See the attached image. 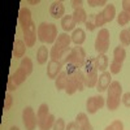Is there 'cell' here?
Instances as JSON below:
<instances>
[{"mask_svg": "<svg viewBox=\"0 0 130 130\" xmlns=\"http://www.w3.org/2000/svg\"><path fill=\"white\" fill-rule=\"evenodd\" d=\"M18 22L21 26L24 34V42L26 47H34L35 42H37V30L38 27L35 26L34 21L31 18V12L29 8H21L20 13H18Z\"/></svg>", "mask_w": 130, "mask_h": 130, "instance_id": "cell-1", "label": "cell"}, {"mask_svg": "<svg viewBox=\"0 0 130 130\" xmlns=\"http://www.w3.org/2000/svg\"><path fill=\"white\" fill-rule=\"evenodd\" d=\"M86 59H87L86 57V52L82 47H79V46L73 47L70 50V52L62 60V64L65 67V72L68 73V75L79 70L81 68H83V65L86 62Z\"/></svg>", "mask_w": 130, "mask_h": 130, "instance_id": "cell-2", "label": "cell"}, {"mask_svg": "<svg viewBox=\"0 0 130 130\" xmlns=\"http://www.w3.org/2000/svg\"><path fill=\"white\" fill-rule=\"evenodd\" d=\"M70 43H72V37L68 32H61L59 34L56 42L53 43V47L50 51V59L56 60V61H62L65 56L70 52Z\"/></svg>", "mask_w": 130, "mask_h": 130, "instance_id": "cell-3", "label": "cell"}, {"mask_svg": "<svg viewBox=\"0 0 130 130\" xmlns=\"http://www.w3.org/2000/svg\"><path fill=\"white\" fill-rule=\"evenodd\" d=\"M122 99V86L118 81H112L109 87L107 90V100L105 105L109 111H116L120 107Z\"/></svg>", "mask_w": 130, "mask_h": 130, "instance_id": "cell-4", "label": "cell"}, {"mask_svg": "<svg viewBox=\"0 0 130 130\" xmlns=\"http://www.w3.org/2000/svg\"><path fill=\"white\" fill-rule=\"evenodd\" d=\"M38 39L44 43V44H53L56 42L59 34H57V27L55 24H48V22H42L38 25Z\"/></svg>", "mask_w": 130, "mask_h": 130, "instance_id": "cell-5", "label": "cell"}, {"mask_svg": "<svg viewBox=\"0 0 130 130\" xmlns=\"http://www.w3.org/2000/svg\"><path fill=\"white\" fill-rule=\"evenodd\" d=\"M83 87H85V73L82 69L68 75V82L65 86V92L68 95H73L75 91H83L85 90Z\"/></svg>", "mask_w": 130, "mask_h": 130, "instance_id": "cell-6", "label": "cell"}, {"mask_svg": "<svg viewBox=\"0 0 130 130\" xmlns=\"http://www.w3.org/2000/svg\"><path fill=\"white\" fill-rule=\"evenodd\" d=\"M111 44V34H109V30L108 29H100L99 30V34L96 35L95 38V51L99 53V55H105V52L109 48Z\"/></svg>", "mask_w": 130, "mask_h": 130, "instance_id": "cell-7", "label": "cell"}, {"mask_svg": "<svg viewBox=\"0 0 130 130\" xmlns=\"http://www.w3.org/2000/svg\"><path fill=\"white\" fill-rule=\"evenodd\" d=\"M126 57V51L122 46H117L113 51V59L109 64V73L111 74H118L122 70V64Z\"/></svg>", "mask_w": 130, "mask_h": 130, "instance_id": "cell-8", "label": "cell"}, {"mask_svg": "<svg viewBox=\"0 0 130 130\" xmlns=\"http://www.w3.org/2000/svg\"><path fill=\"white\" fill-rule=\"evenodd\" d=\"M116 8L113 4L111 3H108L104 9L102 10L100 13H98L96 14V27H100V26H104L105 24L108 22H111V21L116 17Z\"/></svg>", "mask_w": 130, "mask_h": 130, "instance_id": "cell-9", "label": "cell"}, {"mask_svg": "<svg viewBox=\"0 0 130 130\" xmlns=\"http://www.w3.org/2000/svg\"><path fill=\"white\" fill-rule=\"evenodd\" d=\"M22 122L26 130H35L38 126V120H37V115L31 107H26L22 111Z\"/></svg>", "mask_w": 130, "mask_h": 130, "instance_id": "cell-10", "label": "cell"}, {"mask_svg": "<svg viewBox=\"0 0 130 130\" xmlns=\"http://www.w3.org/2000/svg\"><path fill=\"white\" fill-rule=\"evenodd\" d=\"M105 105V100L102 95H95V96H90L87 100H86V109L90 115L96 113L98 111L103 108Z\"/></svg>", "mask_w": 130, "mask_h": 130, "instance_id": "cell-11", "label": "cell"}, {"mask_svg": "<svg viewBox=\"0 0 130 130\" xmlns=\"http://www.w3.org/2000/svg\"><path fill=\"white\" fill-rule=\"evenodd\" d=\"M64 67L62 61H56V60H50L47 65V77L50 79H56V77L62 72L61 68Z\"/></svg>", "mask_w": 130, "mask_h": 130, "instance_id": "cell-12", "label": "cell"}, {"mask_svg": "<svg viewBox=\"0 0 130 130\" xmlns=\"http://www.w3.org/2000/svg\"><path fill=\"white\" fill-rule=\"evenodd\" d=\"M111 83H112V74L109 72H103L99 75V79H98L96 90L99 92H103V91L108 90V87H109Z\"/></svg>", "mask_w": 130, "mask_h": 130, "instance_id": "cell-13", "label": "cell"}, {"mask_svg": "<svg viewBox=\"0 0 130 130\" xmlns=\"http://www.w3.org/2000/svg\"><path fill=\"white\" fill-rule=\"evenodd\" d=\"M50 14L51 17L53 18H62L65 16V7L61 2H53L51 5H50Z\"/></svg>", "mask_w": 130, "mask_h": 130, "instance_id": "cell-14", "label": "cell"}, {"mask_svg": "<svg viewBox=\"0 0 130 130\" xmlns=\"http://www.w3.org/2000/svg\"><path fill=\"white\" fill-rule=\"evenodd\" d=\"M25 51H26L25 42L21 40V39H16L14 40V46H13V57L22 60L25 57Z\"/></svg>", "mask_w": 130, "mask_h": 130, "instance_id": "cell-15", "label": "cell"}, {"mask_svg": "<svg viewBox=\"0 0 130 130\" xmlns=\"http://www.w3.org/2000/svg\"><path fill=\"white\" fill-rule=\"evenodd\" d=\"M75 122L78 124L79 130H94V127H92L91 122L89 121L87 115L83 113V112H81V113H78V115H77V117H75Z\"/></svg>", "mask_w": 130, "mask_h": 130, "instance_id": "cell-16", "label": "cell"}, {"mask_svg": "<svg viewBox=\"0 0 130 130\" xmlns=\"http://www.w3.org/2000/svg\"><path fill=\"white\" fill-rule=\"evenodd\" d=\"M77 26L75 21L73 18V14H65L62 18H61V27L64 30V32H69V31H73Z\"/></svg>", "mask_w": 130, "mask_h": 130, "instance_id": "cell-17", "label": "cell"}, {"mask_svg": "<svg viewBox=\"0 0 130 130\" xmlns=\"http://www.w3.org/2000/svg\"><path fill=\"white\" fill-rule=\"evenodd\" d=\"M70 37H72V42L74 43L75 46H81V44H83L85 40H86V32H85L83 29L78 27V29L73 30Z\"/></svg>", "mask_w": 130, "mask_h": 130, "instance_id": "cell-18", "label": "cell"}, {"mask_svg": "<svg viewBox=\"0 0 130 130\" xmlns=\"http://www.w3.org/2000/svg\"><path fill=\"white\" fill-rule=\"evenodd\" d=\"M50 59V51L46 46H40L37 51V61L38 64L43 65V64H46L47 60Z\"/></svg>", "mask_w": 130, "mask_h": 130, "instance_id": "cell-19", "label": "cell"}, {"mask_svg": "<svg viewBox=\"0 0 130 130\" xmlns=\"http://www.w3.org/2000/svg\"><path fill=\"white\" fill-rule=\"evenodd\" d=\"M55 121H56V118H55V116H53L52 113H50L44 120H42L40 122H38V127L40 129V130H51L52 127H53V124H55Z\"/></svg>", "mask_w": 130, "mask_h": 130, "instance_id": "cell-20", "label": "cell"}, {"mask_svg": "<svg viewBox=\"0 0 130 130\" xmlns=\"http://www.w3.org/2000/svg\"><path fill=\"white\" fill-rule=\"evenodd\" d=\"M67 82H68V73L62 70L55 79V87L57 89V91L60 90H65V86H67Z\"/></svg>", "mask_w": 130, "mask_h": 130, "instance_id": "cell-21", "label": "cell"}, {"mask_svg": "<svg viewBox=\"0 0 130 130\" xmlns=\"http://www.w3.org/2000/svg\"><path fill=\"white\" fill-rule=\"evenodd\" d=\"M94 72H99L96 67V59L95 57H87L86 62L83 65V73L89 74V73H94Z\"/></svg>", "mask_w": 130, "mask_h": 130, "instance_id": "cell-22", "label": "cell"}, {"mask_svg": "<svg viewBox=\"0 0 130 130\" xmlns=\"http://www.w3.org/2000/svg\"><path fill=\"white\" fill-rule=\"evenodd\" d=\"M73 18L75 21V24L79 25V24H85L86 20H87V13L83 8H78V9H74L73 12Z\"/></svg>", "mask_w": 130, "mask_h": 130, "instance_id": "cell-23", "label": "cell"}, {"mask_svg": "<svg viewBox=\"0 0 130 130\" xmlns=\"http://www.w3.org/2000/svg\"><path fill=\"white\" fill-rule=\"evenodd\" d=\"M96 59V67H98V70H100L102 73L103 72H107V68L109 67V59H108L107 55H99Z\"/></svg>", "mask_w": 130, "mask_h": 130, "instance_id": "cell-24", "label": "cell"}, {"mask_svg": "<svg viewBox=\"0 0 130 130\" xmlns=\"http://www.w3.org/2000/svg\"><path fill=\"white\" fill-rule=\"evenodd\" d=\"M12 77H13V79L16 81V83L20 86V85H22V83L26 81V78L29 77V75H27V73H26L22 68H20V67H18V69L12 74Z\"/></svg>", "mask_w": 130, "mask_h": 130, "instance_id": "cell-25", "label": "cell"}, {"mask_svg": "<svg viewBox=\"0 0 130 130\" xmlns=\"http://www.w3.org/2000/svg\"><path fill=\"white\" fill-rule=\"evenodd\" d=\"M48 115H50V107H48V104H46V103L40 104L39 108H38V112H37V120H38V122H40L42 120H44Z\"/></svg>", "mask_w": 130, "mask_h": 130, "instance_id": "cell-26", "label": "cell"}, {"mask_svg": "<svg viewBox=\"0 0 130 130\" xmlns=\"http://www.w3.org/2000/svg\"><path fill=\"white\" fill-rule=\"evenodd\" d=\"M20 68H22L26 73H27V75H30L31 73H32V68H34V65H32V61H31V59L30 57H24L22 60H21V62H20Z\"/></svg>", "mask_w": 130, "mask_h": 130, "instance_id": "cell-27", "label": "cell"}, {"mask_svg": "<svg viewBox=\"0 0 130 130\" xmlns=\"http://www.w3.org/2000/svg\"><path fill=\"white\" fill-rule=\"evenodd\" d=\"M118 38H120V42L122 43V46H130V27L121 30Z\"/></svg>", "mask_w": 130, "mask_h": 130, "instance_id": "cell-28", "label": "cell"}, {"mask_svg": "<svg viewBox=\"0 0 130 130\" xmlns=\"http://www.w3.org/2000/svg\"><path fill=\"white\" fill-rule=\"evenodd\" d=\"M117 24L120 25V26H126L129 22H130V14L129 13H126V12H120L117 16Z\"/></svg>", "mask_w": 130, "mask_h": 130, "instance_id": "cell-29", "label": "cell"}, {"mask_svg": "<svg viewBox=\"0 0 130 130\" xmlns=\"http://www.w3.org/2000/svg\"><path fill=\"white\" fill-rule=\"evenodd\" d=\"M85 26L89 31H94L96 29V14H89L87 20L85 22Z\"/></svg>", "mask_w": 130, "mask_h": 130, "instance_id": "cell-30", "label": "cell"}, {"mask_svg": "<svg viewBox=\"0 0 130 130\" xmlns=\"http://www.w3.org/2000/svg\"><path fill=\"white\" fill-rule=\"evenodd\" d=\"M104 130H124V124L121 120H115L108 125Z\"/></svg>", "mask_w": 130, "mask_h": 130, "instance_id": "cell-31", "label": "cell"}, {"mask_svg": "<svg viewBox=\"0 0 130 130\" xmlns=\"http://www.w3.org/2000/svg\"><path fill=\"white\" fill-rule=\"evenodd\" d=\"M13 105V98L10 95V92L5 94V99H4V111H9Z\"/></svg>", "mask_w": 130, "mask_h": 130, "instance_id": "cell-32", "label": "cell"}, {"mask_svg": "<svg viewBox=\"0 0 130 130\" xmlns=\"http://www.w3.org/2000/svg\"><path fill=\"white\" fill-rule=\"evenodd\" d=\"M18 87V85L16 83V81L13 79V77L10 75V77L8 78V82H7V90L8 92H12V91H16Z\"/></svg>", "mask_w": 130, "mask_h": 130, "instance_id": "cell-33", "label": "cell"}, {"mask_svg": "<svg viewBox=\"0 0 130 130\" xmlns=\"http://www.w3.org/2000/svg\"><path fill=\"white\" fill-rule=\"evenodd\" d=\"M65 127H67V124H65L64 118H57V120L55 121V124H53V127L52 130H65Z\"/></svg>", "mask_w": 130, "mask_h": 130, "instance_id": "cell-34", "label": "cell"}, {"mask_svg": "<svg viewBox=\"0 0 130 130\" xmlns=\"http://www.w3.org/2000/svg\"><path fill=\"white\" fill-rule=\"evenodd\" d=\"M87 4L90 7H102V5H107L108 3L105 2V0H87Z\"/></svg>", "mask_w": 130, "mask_h": 130, "instance_id": "cell-35", "label": "cell"}, {"mask_svg": "<svg viewBox=\"0 0 130 130\" xmlns=\"http://www.w3.org/2000/svg\"><path fill=\"white\" fill-rule=\"evenodd\" d=\"M122 104L127 108H130V92H125L122 94V99H121Z\"/></svg>", "mask_w": 130, "mask_h": 130, "instance_id": "cell-36", "label": "cell"}, {"mask_svg": "<svg viewBox=\"0 0 130 130\" xmlns=\"http://www.w3.org/2000/svg\"><path fill=\"white\" fill-rule=\"evenodd\" d=\"M65 130H79V126H78V124L75 121H72V122H68Z\"/></svg>", "mask_w": 130, "mask_h": 130, "instance_id": "cell-37", "label": "cell"}, {"mask_svg": "<svg viewBox=\"0 0 130 130\" xmlns=\"http://www.w3.org/2000/svg\"><path fill=\"white\" fill-rule=\"evenodd\" d=\"M121 4H122V10L124 12L130 14V0H124Z\"/></svg>", "mask_w": 130, "mask_h": 130, "instance_id": "cell-38", "label": "cell"}, {"mask_svg": "<svg viewBox=\"0 0 130 130\" xmlns=\"http://www.w3.org/2000/svg\"><path fill=\"white\" fill-rule=\"evenodd\" d=\"M82 2L81 0H73L72 2V7H73V9H78V8H82Z\"/></svg>", "mask_w": 130, "mask_h": 130, "instance_id": "cell-39", "label": "cell"}, {"mask_svg": "<svg viewBox=\"0 0 130 130\" xmlns=\"http://www.w3.org/2000/svg\"><path fill=\"white\" fill-rule=\"evenodd\" d=\"M27 3H30V4H38L39 2H38V0H32V2H27Z\"/></svg>", "mask_w": 130, "mask_h": 130, "instance_id": "cell-40", "label": "cell"}, {"mask_svg": "<svg viewBox=\"0 0 130 130\" xmlns=\"http://www.w3.org/2000/svg\"><path fill=\"white\" fill-rule=\"evenodd\" d=\"M9 130H20V127H17V126H12Z\"/></svg>", "mask_w": 130, "mask_h": 130, "instance_id": "cell-41", "label": "cell"}]
</instances>
